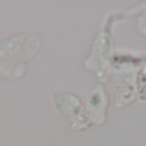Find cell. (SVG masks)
Returning <instances> with one entry per match:
<instances>
[{
    "label": "cell",
    "instance_id": "6da1fadb",
    "mask_svg": "<svg viewBox=\"0 0 146 146\" xmlns=\"http://www.w3.org/2000/svg\"><path fill=\"white\" fill-rule=\"evenodd\" d=\"M40 40L36 35L17 36L0 44V76L18 78L23 74L26 67L23 60L30 59L40 49Z\"/></svg>",
    "mask_w": 146,
    "mask_h": 146
}]
</instances>
